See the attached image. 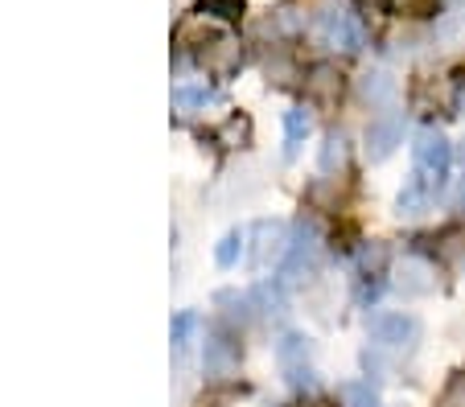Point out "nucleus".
Listing matches in <instances>:
<instances>
[{
  "mask_svg": "<svg viewBox=\"0 0 465 407\" xmlns=\"http://www.w3.org/2000/svg\"><path fill=\"white\" fill-rule=\"evenodd\" d=\"M317 169H322V173H342L346 169V141L342 136H325L322 152H317Z\"/></svg>",
  "mask_w": 465,
  "mask_h": 407,
  "instance_id": "14",
  "label": "nucleus"
},
{
  "mask_svg": "<svg viewBox=\"0 0 465 407\" xmlns=\"http://www.w3.org/2000/svg\"><path fill=\"white\" fill-rule=\"evenodd\" d=\"M297 407H334V403H322V399H313V403H297Z\"/></svg>",
  "mask_w": 465,
  "mask_h": 407,
  "instance_id": "23",
  "label": "nucleus"
},
{
  "mask_svg": "<svg viewBox=\"0 0 465 407\" xmlns=\"http://www.w3.org/2000/svg\"><path fill=\"white\" fill-rule=\"evenodd\" d=\"M338 399H342V407H379V391L371 379H351L338 387Z\"/></svg>",
  "mask_w": 465,
  "mask_h": 407,
  "instance_id": "12",
  "label": "nucleus"
},
{
  "mask_svg": "<svg viewBox=\"0 0 465 407\" xmlns=\"http://www.w3.org/2000/svg\"><path fill=\"white\" fill-rule=\"evenodd\" d=\"M211 99H214V95H211L206 87H182V91L173 95V103L182 107V111H203V107L211 103Z\"/></svg>",
  "mask_w": 465,
  "mask_h": 407,
  "instance_id": "17",
  "label": "nucleus"
},
{
  "mask_svg": "<svg viewBox=\"0 0 465 407\" xmlns=\"http://www.w3.org/2000/svg\"><path fill=\"white\" fill-rule=\"evenodd\" d=\"M457 157H461V165H465V141H461V149H457Z\"/></svg>",
  "mask_w": 465,
  "mask_h": 407,
  "instance_id": "24",
  "label": "nucleus"
},
{
  "mask_svg": "<svg viewBox=\"0 0 465 407\" xmlns=\"http://www.w3.org/2000/svg\"><path fill=\"white\" fill-rule=\"evenodd\" d=\"M362 99L375 107H387L395 99V79L391 74H367V79H362Z\"/></svg>",
  "mask_w": 465,
  "mask_h": 407,
  "instance_id": "15",
  "label": "nucleus"
},
{
  "mask_svg": "<svg viewBox=\"0 0 465 407\" xmlns=\"http://www.w3.org/2000/svg\"><path fill=\"white\" fill-rule=\"evenodd\" d=\"M412 169H416V181H424L432 194H440L449 181V169H453V144L440 132H432V128L420 132L412 144Z\"/></svg>",
  "mask_w": 465,
  "mask_h": 407,
  "instance_id": "1",
  "label": "nucleus"
},
{
  "mask_svg": "<svg viewBox=\"0 0 465 407\" xmlns=\"http://www.w3.org/2000/svg\"><path fill=\"white\" fill-rule=\"evenodd\" d=\"M379 276V272H375ZM375 276H362V284H359V305H375L379 301V293H383V280H375Z\"/></svg>",
  "mask_w": 465,
  "mask_h": 407,
  "instance_id": "19",
  "label": "nucleus"
},
{
  "mask_svg": "<svg viewBox=\"0 0 465 407\" xmlns=\"http://www.w3.org/2000/svg\"><path fill=\"white\" fill-rule=\"evenodd\" d=\"M432 198H437V194H432L424 181L412 178L404 189H400V194H395V214H400V218H420V214L432 206Z\"/></svg>",
  "mask_w": 465,
  "mask_h": 407,
  "instance_id": "9",
  "label": "nucleus"
},
{
  "mask_svg": "<svg viewBox=\"0 0 465 407\" xmlns=\"http://www.w3.org/2000/svg\"><path fill=\"white\" fill-rule=\"evenodd\" d=\"M305 87H309V95H313V99L334 103L338 91H342V74H338L334 66H313V71H309V79H305Z\"/></svg>",
  "mask_w": 465,
  "mask_h": 407,
  "instance_id": "10",
  "label": "nucleus"
},
{
  "mask_svg": "<svg viewBox=\"0 0 465 407\" xmlns=\"http://www.w3.org/2000/svg\"><path fill=\"white\" fill-rule=\"evenodd\" d=\"M309 132H313V115H309V107H292V111H284V141H289V152L297 149Z\"/></svg>",
  "mask_w": 465,
  "mask_h": 407,
  "instance_id": "13",
  "label": "nucleus"
},
{
  "mask_svg": "<svg viewBox=\"0 0 465 407\" xmlns=\"http://www.w3.org/2000/svg\"><path fill=\"white\" fill-rule=\"evenodd\" d=\"M289 383H292V387H297V391H313V387H317V379H313V371H309V366H301V371H292V374H289Z\"/></svg>",
  "mask_w": 465,
  "mask_h": 407,
  "instance_id": "21",
  "label": "nucleus"
},
{
  "mask_svg": "<svg viewBox=\"0 0 465 407\" xmlns=\"http://www.w3.org/2000/svg\"><path fill=\"white\" fill-rule=\"evenodd\" d=\"M198 329H203V317H198V313H177L173 317V350H185Z\"/></svg>",
  "mask_w": 465,
  "mask_h": 407,
  "instance_id": "16",
  "label": "nucleus"
},
{
  "mask_svg": "<svg viewBox=\"0 0 465 407\" xmlns=\"http://www.w3.org/2000/svg\"><path fill=\"white\" fill-rule=\"evenodd\" d=\"M367 157L371 160H387L400 144H404V115H395V111H387V115H375L367 124Z\"/></svg>",
  "mask_w": 465,
  "mask_h": 407,
  "instance_id": "4",
  "label": "nucleus"
},
{
  "mask_svg": "<svg viewBox=\"0 0 465 407\" xmlns=\"http://www.w3.org/2000/svg\"><path fill=\"white\" fill-rule=\"evenodd\" d=\"M252 264L255 267H268L272 259H284L289 256V243H292V235H289V227L284 222H255L252 227Z\"/></svg>",
  "mask_w": 465,
  "mask_h": 407,
  "instance_id": "5",
  "label": "nucleus"
},
{
  "mask_svg": "<svg viewBox=\"0 0 465 407\" xmlns=\"http://www.w3.org/2000/svg\"><path fill=\"white\" fill-rule=\"evenodd\" d=\"M309 350H313V345H309L305 334H281V337H276V363H281L284 374L309 366Z\"/></svg>",
  "mask_w": 465,
  "mask_h": 407,
  "instance_id": "8",
  "label": "nucleus"
},
{
  "mask_svg": "<svg viewBox=\"0 0 465 407\" xmlns=\"http://www.w3.org/2000/svg\"><path fill=\"white\" fill-rule=\"evenodd\" d=\"M325 42L342 53H359L362 50V25L351 13H330L325 17Z\"/></svg>",
  "mask_w": 465,
  "mask_h": 407,
  "instance_id": "7",
  "label": "nucleus"
},
{
  "mask_svg": "<svg viewBox=\"0 0 465 407\" xmlns=\"http://www.w3.org/2000/svg\"><path fill=\"white\" fill-rule=\"evenodd\" d=\"M391 288H395V293H400V296H408V301H416V296H429V293H437V264H432V259H424V256L404 259V267L395 272Z\"/></svg>",
  "mask_w": 465,
  "mask_h": 407,
  "instance_id": "3",
  "label": "nucleus"
},
{
  "mask_svg": "<svg viewBox=\"0 0 465 407\" xmlns=\"http://www.w3.org/2000/svg\"><path fill=\"white\" fill-rule=\"evenodd\" d=\"M203 366L206 374H231L239 366V342L231 334H211L203 350Z\"/></svg>",
  "mask_w": 465,
  "mask_h": 407,
  "instance_id": "6",
  "label": "nucleus"
},
{
  "mask_svg": "<svg viewBox=\"0 0 465 407\" xmlns=\"http://www.w3.org/2000/svg\"><path fill=\"white\" fill-rule=\"evenodd\" d=\"M247 239H252V230H247V227L227 230V235L219 239V247H214V259H219V267H235L239 256L247 251Z\"/></svg>",
  "mask_w": 465,
  "mask_h": 407,
  "instance_id": "11",
  "label": "nucleus"
},
{
  "mask_svg": "<svg viewBox=\"0 0 465 407\" xmlns=\"http://www.w3.org/2000/svg\"><path fill=\"white\" fill-rule=\"evenodd\" d=\"M449 206H453L457 214H465V173H461V178H457L453 194H449Z\"/></svg>",
  "mask_w": 465,
  "mask_h": 407,
  "instance_id": "22",
  "label": "nucleus"
},
{
  "mask_svg": "<svg viewBox=\"0 0 465 407\" xmlns=\"http://www.w3.org/2000/svg\"><path fill=\"white\" fill-rule=\"evenodd\" d=\"M223 141H227V149H239V144L247 141V120H239L235 115V120L227 124V132H223Z\"/></svg>",
  "mask_w": 465,
  "mask_h": 407,
  "instance_id": "20",
  "label": "nucleus"
},
{
  "mask_svg": "<svg viewBox=\"0 0 465 407\" xmlns=\"http://www.w3.org/2000/svg\"><path fill=\"white\" fill-rule=\"evenodd\" d=\"M440 407H465V371H457L449 387L440 391Z\"/></svg>",
  "mask_w": 465,
  "mask_h": 407,
  "instance_id": "18",
  "label": "nucleus"
},
{
  "mask_svg": "<svg viewBox=\"0 0 465 407\" xmlns=\"http://www.w3.org/2000/svg\"><path fill=\"white\" fill-rule=\"evenodd\" d=\"M371 334V345H379V350H391V354H400V350H416V342H420V321L412 317V313H375L367 325Z\"/></svg>",
  "mask_w": 465,
  "mask_h": 407,
  "instance_id": "2",
  "label": "nucleus"
}]
</instances>
